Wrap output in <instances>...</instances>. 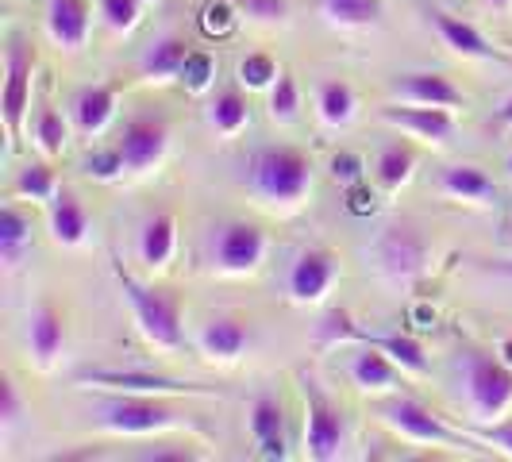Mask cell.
<instances>
[{
  "mask_svg": "<svg viewBox=\"0 0 512 462\" xmlns=\"http://www.w3.org/2000/svg\"><path fill=\"white\" fill-rule=\"evenodd\" d=\"M251 181L262 197L293 205L312 185V162H308V154L293 151V147H266L251 162Z\"/></svg>",
  "mask_w": 512,
  "mask_h": 462,
  "instance_id": "6da1fadb",
  "label": "cell"
},
{
  "mask_svg": "<svg viewBox=\"0 0 512 462\" xmlns=\"http://www.w3.org/2000/svg\"><path fill=\"white\" fill-rule=\"evenodd\" d=\"M116 278L128 293L131 308H135V320L143 335L158 343V347H178L181 343V297L174 289H151V285H139L131 274L116 270Z\"/></svg>",
  "mask_w": 512,
  "mask_h": 462,
  "instance_id": "7a4b0ae2",
  "label": "cell"
},
{
  "mask_svg": "<svg viewBox=\"0 0 512 462\" xmlns=\"http://www.w3.org/2000/svg\"><path fill=\"white\" fill-rule=\"evenodd\" d=\"M31 74H35V47L16 35L8 43V54H4V97H0V116H4V131H8L12 147L24 131L27 101H31Z\"/></svg>",
  "mask_w": 512,
  "mask_h": 462,
  "instance_id": "3957f363",
  "label": "cell"
},
{
  "mask_svg": "<svg viewBox=\"0 0 512 462\" xmlns=\"http://www.w3.org/2000/svg\"><path fill=\"white\" fill-rule=\"evenodd\" d=\"M181 412L174 405L154 401L151 393H135V397H112L101 405V424L108 432H124V436H147V432H162L174 428Z\"/></svg>",
  "mask_w": 512,
  "mask_h": 462,
  "instance_id": "277c9868",
  "label": "cell"
},
{
  "mask_svg": "<svg viewBox=\"0 0 512 462\" xmlns=\"http://www.w3.org/2000/svg\"><path fill=\"white\" fill-rule=\"evenodd\" d=\"M466 389L470 401L482 416H501L512 401V370L509 362L489 359V355H470L466 362Z\"/></svg>",
  "mask_w": 512,
  "mask_h": 462,
  "instance_id": "5b68a950",
  "label": "cell"
},
{
  "mask_svg": "<svg viewBox=\"0 0 512 462\" xmlns=\"http://www.w3.org/2000/svg\"><path fill=\"white\" fill-rule=\"evenodd\" d=\"M378 262L385 266V274H393L397 282H412L424 274L428 262V243L424 235L409 224H393L385 228V235L378 239Z\"/></svg>",
  "mask_w": 512,
  "mask_h": 462,
  "instance_id": "8992f818",
  "label": "cell"
},
{
  "mask_svg": "<svg viewBox=\"0 0 512 462\" xmlns=\"http://www.w3.org/2000/svg\"><path fill=\"white\" fill-rule=\"evenodd\" d=\"M382 416L397 428V432H405L409 439H420V443H447V447L466 443L459 432H451V428L439 420L436 412L424 409V405L412 401V397H393V401H385Z\"/></svg>",
  "mask_w": 512,
  "mask_h": 462,
  "instance_id": "52a82bcc",
  "label": "cell"
},
{
  "mask_svg": "<svg viewBox=\"0 0 512 462\" xmlns=\"http://www.w3.org/2000/svg\"><path fill=\"white\" fill-rule=\"evenodd\" d=\"M308 397V459L332 462L343 447V416L332 401L316 389V382H305Z\"/></svg>",
  "mask_w": 512,
  "mask_h": 462,
  "instance_id": "ba28073f",
  "label": "cell"
},
{
  "mask_svg": "<svg viewBox=\"0 0 512 462\" xmlns=\"http://www.w3.org/2000/svg\"><path fill=\"white\" fill-rule=\"evenodd\" d=\"M166 139H170L166 120H158V116H131L128 124H124V139H120V151H124L128 170H147V166H154L162 158V151H166Z\"/></svg>",
  "mask_w": 512,
  "mask_h": 462,
  "instance_id": "9c48e42d",
  "label": "cell"
},
{
  "mask_svg": "<svg viewBox=\"0 0 512 462\" xmlns=\"http://www.w3.org/2000/svg\"><path fill=\"white\" fill-rule=\"evenodd\" d=\"M77 382L112 385V389H128V393H212V385L162 378V374H139V370H97V374H81Z\"/></svg>",
  "mask_w": 512,
  "mask_h": 462,
  "instance_id": "30bf717a",
  "label": "cell"
},
{
  "mask_svg": "<svg viewBox=\"0 0 512 462\" xmlns=\"http://www.w3.org/2000/svg\"><path fill=\"white\" fill-rule=\"evenodd\" d=\"M262 251H266V235L255 228V224H228L216 239V258L224 270H255L262 262Z\"/></svg>",
  "mask_w": 512,
  "mask_h": 462,
  "instance_id": "8fae6325",
  "label": "cell"
},
{
  "mask_svg": "<svg viewBox=\"0 0 512 462\" xmlns=\"http://www.w3.org/2000/svg\"><path fill=\"white\" fill-rule=\"evenodd\" d=\"M335 255L328 251H305V255L293 262L289 270V293L297 301H320L328 293V285L335 282Z\"/></svg>",
  "mask_w": 512,
  "mask_h": 462,
  "instance_id": "7c38bea8",
  "label": "cell"
},
{
  "mask_svg": "<svg viewBox=\"0 0 512 462\" xmlns=\"http://www.w3.org/2000/svg\"><path fill=\"white\" fill-rule=\"evenodd\" d=\"M47 31L58 47L77 51L89 35V0H47Z\"/></svg>",
  "mask_w": 512,
  "mask_h": 462,
  "instance_id": "4fadbf2b",
  "label": "cell"
},
{
  "mask_svg": "<svg viewBox=\"0 0 512 462\" xmlns=\"http://www.w3.org/2000/svg\"><path fill=\"white\" fill-rule=\"evenodd\" d=\"M382 120L389 124H397V128H409L416 131L420 139H447L451 131H455V120H451V112L447 108H439V104H420V108H382Z\"/></svg>",
  "mask_w": 512,
  "mask_h": 462,
  "instance_id": "5bb4252c",
  "label": "cell"
},
{
  "mask_svg": "<svg viewBox=\"0 0 512 462\" xmlns=\"http://www.w3.org/2000/svg\"><path fill=\"white\" fill-rule=\"evenodd\" d=\"M432 24L439 27V35H443V43L451 47V51L466 54V58H501V54L489 47L486 39H482V31L470 24H462L459 16H451V12H432Z\"/></svg>",
  "mask_w": 512,
  "mask_h": 462,
  "instance_id": "9a60e30c",
  "label": "cell"
},
{
  "mask_svg": "<svg viewBox=\"0 0 512 462\" xmlns=\"http://www.w3.org/2000/svg\"><path fill=\"white\" fill-rule=\"evenodd\" d=\"M112 108H116V85H89L81 89L74 101V124L85 135L101 131L112 120Z\"/></svg>",
  "mask_w": 512,
  "mask_h": 462,
  "instance_id": "2e32d148",
  "label": "cell"
},
{
  "mask_svg": "<svg viewBox=\"0 0 512 462\" xmlns=\"http://www.w3.org/2000/svg\"><path fill=\"white\" fill-rule=\"evenodd\" d=\"M85 228H89V216L70 189L54 193V208H51V231L62 247H77L85 239Z\"/></svg>",
  "mask_w": 512,
  "mask_h": 462,
  "instance_id": "e0dca14e",
  "label": "cell"
},
{
  "mask_svg": "<svg viewBox=\"0 0 512 462\" xmlns=\"http://www.w3.org/2000/svg\"><path fill=\"white\" fill-rule=\"evenodd\" d=\"M247 324L243 320H235V316H216L212 324H205V332H201V347H205L212 359H235L243 347H247Z\"/></svg>",
  "mask_w": 512,
  "mask_h": 462,
  "instance_id": "ac0fdd59",
  "label": "cell"
},
{
  "mask_svg": "<svg viewBox=\"0 0 512 462\" xmlns=\"http://www.w3.org/2000/svg\"><path fill=\"white\" fill-rule=\"evenodd\" d=\"M174 239H178V224L170 212H158L143 224V235H139V255L147 266H166L170 255H174Z\"/></svg>",
  "mask_w": 512,
  "mask_h": 462,
  "instance_id": "d6986e66",
  "label": "cell"
},
{
  "mask_svg": "<svg viewBox=\"0 0 512 462\" xmlns=\"http://www.w3.org/2000/svg\"><path fill=\"white\" fill-rule=\"evenodd\" d=\"M397 89L416 104H439V108L462 104V93L451 85V77H443V74H405V81H401Z\"/></svg>",
  "mask_w": 512,
  "mask_h": 462,
  "instance_id": "ffe728a7",
  "label": "cell"
},
{
  "mask_svg": "<svg viewBox=\"0 0 512 462\" xmlns=\"http://www.w3.org/2000/svg\"><path fill=\"white\" fill-rule=\"evenodd\" d=\"M66 339V320L54 305H39V312L31 316V351L39 362H51L62 351Z\"/></svg>",
  "mask_w": 512,
  "mask_h": 462,
  "instance_id": "44dd1931",
  "label": "cell"
},
{
  "mask_svg": "<svg viewBox=\"0 0 512 462\" xmlns=\"http://www.w3.org/2000/svg\"><path fill=\"white\" fill-rule=\"evenodd\" d=\"M351 374H355V382L362 389H389V385L397 382V366H393V359L385 355L378 343H366V351H359L351 359Z\"/></svg>",
  "mask_w": 512,
  "mask_h": 462,
  "instance_id": "7402d4cb",
  "label": "cell"
},
{
  "mask_svg": "<svg viewBox=\"0 0 512 462\" xmlns=\"http://www.w3.org/2000/svg\"><path fill=\"white\" fill-rule=\"evenodd\" d=\"M443 189L462 201H489L497 193V185L482 166H447L443 170Z\"/></svg>",
  "mask_w": 512,
  "mask_h": 462,
  "instance_id": "603a6c76",
  "label": "cell"
},
{
  "mask_svg": "<svg viewBox=\"0 0 512 462\" xmlns=\"http://www.w3.org/2000/svg\"><path fill=\"white\" fill-rule=\"evenodd\" d=\"M189 43L178 39V35H166V39H158L147 58H143V74L147 77H178L181 66H185V58H189Z\"/></svg>",
  "mask_w": 512,
  "mask_h": 462,
  "instance_id": "cb8c5ba5",
  "label": "cell"
},
{
  "mask_svg": "<svg viewBox=\"0 0 512 462\" xmlns=\"http://www.w3.org/2000/svg\"><path fill=\"white\" fill-rule=\"evenodd\" d=\"M27 243H31V220L20 208L4 205L0 208V255H4V262L16 266Z\"/></svg>",
  "mask_w": 512,
  "mask_h": 462,
  "instance_id": "d4e9b609",
  "label": "cell"
},
{
  "mask_svg": "<svg viewBox=\"0 0 512 462\" xmlns=\"http://www.w3.org/2000/svg\"><path fill=\"white\" fill-rule=\"evenodd\" d=\"M324 16L332 24L343 27H362V24H374L382 16V0H320Z\"/></svg>",
  "mask_w": 512,
  "mask_h": 462,
  "instance_id": "484cf974",
  "label": "cell"
},
{
  "mask_svg": "<svg viewBox=\"0 0 512 462\" xmlns=\"http://www.w3.org/2000/svg\"><path fill=\"white\" fill-rule=\"evenodd\" d=\"M247 116H251V108H247V97L239 89L228 85V89L216 93V101H212V124H216V131L235 135V131L247 124Z\"/></svg>",
  "mask_w": 512,
  "mask_h": 462,
  "instance_id": "4316f807",
  "label": "cell"
},
{
  "mask_svg": "<svg viewBox=\"0 0 512 462\" xmlns=\"http://www.w3.org/2000/svg\"><path fill=\"white\" fill-rule=\"evenodd\" d=\"M320 116L328 124H347L355 116V89L347 81H324L320 85Z\"/></svg>",
  "mask_w": 512,
  "mask_h": 462,
  "instance_id": "83f0119b",
  "label": "cell"
},
{
  "mask_svg": "<svg viewBox=\"0 0 512 462\" xmlns=\"http://www.w3.org/2000/svg\"><path fill=\"white\" fill-rule=\"evenodd\" d=\"M285 428V412H282V401L278 397H270V393H258L255 405H251V432L255 439H278Z\"/></svg>",
  "mask_w": 512,
  "mask_h": 462,
  "instance_id": "f1b7e54d",
  "label": "cell"
},
{
  "mask_svg": "<svg viewBox=\"0 0 512 462\" xmlns=\"http://www.w3.org/2000/svg\"><path fill=\"white\" fill-rule=\"evenodd\" d=\"M359 343H378L385 355L393 362H401L405 370H424L428 366V359H424V347L416 343V339H409V335H385V339H374V335H359Z\"/></svg>",
  "mask_w": 512,
  "mask_h": 462,
  "instance_id": "f546056e",
  "label": "cell"
},
{
  "mask_svg": "<svg viewBox=\"0 0 512 462\" xmlns=\"http://www.w3.org/2000/svg\"><path fill=\"white\" fill-rule=\"evenodd\" d=\"M374 170H378V181H382L385 189H397V185H405L412 174V151L401 147V143H389V147H382V154H378Z\"/></svg>",
  "mask_w": 512,
  "mask_h": 462,
  "instance_id": "4dcf8cb0",
  "label": "cell"
},
{
  "mask_svg": "<svg viewBox=\"0 0 512 462\" xmlns=\"http://www.w3.org/2000/svg\"><path fill=\"white\" fill-rule=\"evenodd\" d=\"M16 193L35 197V201L54 197V170L47 166V162H31V166H24L20 178H16Z\"/></svg>",
  "mask_w": 512,
  "mask_h": 462,
  "instance_id": "1f68e13d",
  "label": "cell"
},
{
  "mask_svg": "<svg viewBox=\"0 0 512 462\" xmlns=\"http://www.w3.org/2000/svg\"><path fill=\"white\" fill-rule=\"evenodd\" d=\"M178 77L185 81V89L205 93L208 85H212V77H216V58L205 51H189V58H185V66H181Z\"/></svg>",
  "mask_w": 512,
  "mask_h": 462,
  "instance_id": "d6a6232c",
  "label": "cell"
},
{
  "mask_svg": "<svg viewBox=\"0 0 512 462\" xmlns=\"http://www.w3.org/2000/svg\"><path fill=\"white\" fill-rule=\"evenodd\" d=\"M297 104H301V93H297V81L293 74H278V81L270 85V112L274 120H293L297 116Z\"/></svg>",
  "mask_w": 512,
  "mask_h": 462,
  "instance_id": "836d02e7",
  "label": "cell"
},
{
  "mask_svg": "<svg viewBox=\"0 0 512 462\" xmlns=\"http://www.w3.org/2000/svg\"><path fill=\"white\" fill-rule=\"evenodd\" d=\"M239 81H243L247 89H266V85H274V81H278L274 58H270V54H247V58L239 62Z\"/></svg>",
  "mask_w": 512,
  "mask_h": 462,
  "instance_id": "e575fe53",
  "label": "cell"
},
{
  "mask_svg": "<svg viewBox=\"0 0 512 462\" xmlns=\"http://www.w3.org/2000/svg\"><path fill=\"white\" fill-rule=\"evenodd\" d=\"M35 135H39V147L47 154H62V147H66V124H62V116H58L54 108H43V112H39Z\"/></svg>",
  "mask_w": 512,
  "mask_h": 462,
  "instance_id": "d590c367",
  "label": "cell"
},
{
  "mask_svg": "<svg viewBox=\"0 0 512 462\" xmlns=\"http://www.w3.org/2000/svg\"><path fill=\"white\" fill-rule=\"evenodd\" d=\"M124 151L120 147H112V151H97V154H89L85 158V174L89 178H101V181H112V178H120L124 174Z\"/></svg>",
  "mask_w": 512,
  "mask_h": 462,
  "instance_id": "8d00e7d4",
  "label": "cell"
},
{
  "mask_svg": "<svg viewBox=\"0 0 512 462\" xmlns=\"http://www.w3.org/2000/svg\"><path fill=\"white\" fill-rule=\"evenodd\" d=\"M101 8L108 27H116V31H128L139 20V0H101Z\"/></svg>",
  "mask_w": 512,
  "mask_h": 462,
  "instance_id": "74e56055",
  "label": "cell"
},
{
  "mask_svg": "<svg viewBox=\"0 0 512 462\" xmlns=\"http://www.w3.org/2000/svg\"><path fill=\"white\" fill-rule=\"evenodd\" d=\"M239 12H247V16H255V20H282L285 12H289V4L285 0H231Z\"/></svg>",
  "mask_w": 512,
  "mask_h": 462,
  "instance_id": "f35d334b",
  "label": "cell"
},
{
  "mask_svg": "<svg viewBox=\"0 0 512 462\" xmlns=\"http://www.w3.org/2000/svg\"><path fill=\"white\" fill-rule=\"evenodd\" d=\"M332 178L343 181V185H355V181H362V158L351 151H339L332 158Z\"/></svg>",
  "mask_w": 512,
  "mask_h": 462,
  "instance_id": "ab89813d",
  "label": "cell"
},
{
  "mask_svg": "<svg viewBox=\"0 0 512 462\" xmlns=\"http://www.w3.org/2000/svg\"><path fill=\"white\" fill-rule=\"evenodd\" d=\"M201 24H205L208 35H228L231 24H235V16H231L228 4L220 0V4H208V8H205V20H201Z\"/></svg>",
  "mask_w": 512,
  "mask_h": 462,
  "instance_id": "60d3db41",
  "label": "cell"
},
{
  "mask_svg": "<svg viewBox=\"0 0 512 462\" xmlns=\"http://www.w3.org/2000/svg\"><path fill=\"white\" fill-rule=\"evenodd\" d=\"M347 208H351L355 216H366V212L378 208V201H374V193H370L362 181H355V185H347Z\"/></svg>",
  "mask_w": 512,
  "mask_h": 462,
  "instance_id": "b9f144b4",
  "label": "cell"
},
{
  "mask_svg": "<svg viewBox=\"0 0 512 462\" xmlns=\"http://www.w3.org/2000/svg\"><path fill=\"white\" fill-rule=\"evenodd\" d=\"M20 416V397H16V385L8 382V378H0V420L4 424H12Z\"/></svg>",
  "mask_w": 512,
  "mask_h": 462,
  "instance_id": "7bdbcfd3",
  "label": "cell"
},
{
  "mask_svg": "<svg viewBox=\"0 0 512 462\" xmlns=\"http://www.w3.org/2000/svg\"><path fill=\"white\" fill-rule=\"evenodd\" d=\"M482 439H486V443H493V447H501V451L512 459V420H509V424H493V428H486V432H482Z\"/></svg>",
  "mask_w": 512,
  "mask_h": 462,
  "instance_id": "ee69618b",
  "label": "cell"
},
{
  "mask_svg": "<svg viewBox=\"0 0 512 462\" xmlns=\"http://www.w3.org/2000/svg\"><path fill=\"white\" fill-rule=\"evenodd\" d=\"M139 459L143 462H193L197 455H193V451H143Z\"/></svg>",
  "mask_w": 512,
  "mask_h": 462,
  "instance_id": "f6af8a7d",
  "label": "cell"
},
{
  "mask_svg": "<svg viewBox=\"0 0 512 462\" xmlns=\"http://www.w3.org/2000/svg\"><path fill=\"white\" fill-rule=\"evenodd\" d=\"M258 455H262V459H285V436L262 439V443H258Z\"/></svg>",
  "mask_w": 512,
  "mask_h": 462,
  "instance_id": "bcb514c9",
  "label": "cell"
},
{
  "mask_svg": "<svg viewBox=\"0 0 512 462\" xmlns=\"http://www.w3.org/2000/svg\"><path fill=\"white\" fill-rule=\"evenodd\" d=\"M501 124H512V101L501 108Z\"/></svg>",
  "mask_w": 512,
  "mask_h": 462,
  "instance_id": "7dc6e473",
  "label": "cell"
},
{
  "mask_svg": "<svg viewBox=\"0 0 512 462\" xmlns=\"http://www.w3.org/2000/svg\"><path fill=\"white\" fill-rule=\"evenodd\" d=\"M505 362L512 366V343H505Z\"/></svg>",
  "mask_w": 512,
  "mask_h": 462,
  "instance_id": "c3c4849f",
  "label": "cell"
},
{
  "mask_svg": "<svg viewBox=\"0 0 512 462\" xmlns=\"http://www.w3.org/2000/svg\"><path fill=\"white\" fill-rule=\"evenodd\" d=\"M489 4H497V8H505V4H512V0H489Z\"/></svg>",
  "mask_w": 512,
  "mask_h": 462,
  "instance_id": "681fc988",
  "label": "cell"
},
{
  "mask_svg": "<svg viewBox=\"0 0 512 462\" xmlns=\"http://www.w3.org/2000/svg\"><path fill=\"white\" fill-rule=\"evenodd\" d=\"M509 170H512V158H509Z\"/></svg>",
  "mask_w": 512,
  "mask_h": 462,
  "instance_id": "f907efd6",
  "label": "cell"
}]
</instances>
